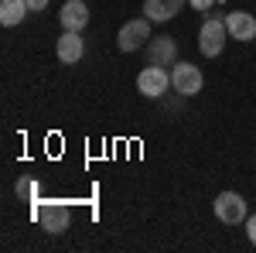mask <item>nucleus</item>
<instances>
[{
	"mask_svg": "<svg viewBox=\"0 0 256 253\" xmlns=\"http://www.w3.org/2000/svg\"><path fill=\"white\" fill-rule=\"evenodd\" d=\"M226 38H229L226 21L222 18H208L205 24H202V31H198V48H202V55H205V59H216L218 52L226 48Z\"/></svg>",
	"mask_w": 256,
	"mask_h": 253,
	"instance_id": "f257e3e1",
	"label": "nucleus"
},
{
	"mask_svg": "<svg viewBox=\"0 0 256 253\" xmlns=\"http://www.w3.org/2000/svg\"><path fill=\"white\" fill-rule=\"evenodd\" d=\"M171 86H174V93H181V96H198L202 86H205V76H202V69L192 65V62H174Z\"/></svg>",
	"mask_w": 256,
	"mask_h": 253,
	"instance_id": "f03ea898",
	"label": "nucleus"
},
{
	"mask_svg": "<svg viewBox=\"0 0 256 253\" xmlns=\"http://www.w3.org/2000/svg\"><path fill=\"white\" fill-rule=\"evenodd\" d=\"M150 38H154V35H150V21L137 18V21H126V24L120 28L116 45H120V52H140V48H147Z\"/></svg>",
	"mask_w": 256,
	"mask_h": 253,
	"instance_id": "7ed1b4c3",
	"label": "nucleus"
},
{
	"mask_svg": "<svg viewBox=\"0 0 256 253\" xmlns=\"http://www.w3.org/2000/svg\"><path fill=\"white\" fill-rule=\"evenodd\" d=\"M212 209H216V219L226 222V226H239V222H246V215H250L246 212V198L239 192H222Z\"/></svg>",
	"mask_w": 256,
	"mask_h": 253,
	"instance_id": "20e7f679",
	"label": "nucleus"
},
{
	"mask_svg": "<svg viewBox=\"0 0 256 253\" xmlns=\"http://www.w3.org/2000/svg\"><path fill=\"white\" fill-rule=\"evenodd\" d=\"M34 215H38V222H41V226H44L52 236L65 233V229H68V222H72L68 205H62V202H48V205L34 202Z\"/></svg>",
	"mask_w": 256,
	"mask_h": 253,
	"instance_id": "39448f33",
	"label": "nucleus"
},
{
	"mask_svg": "<svg viewBox=\"0 0 256 253\" xmlns=\"http://www.w3.org/2000/svg\"><path fill=\"white\" fill-rule=\"evenodd\" d=\"M168 86H171V72H164V65H147L137 76V89L150 99L160 96V93H168Z\"/></svg>",
	"mask_w": 256,
	"mask_h": 253,
	"instance_id": "423d86ee",
	"label": "nucleus"
},
{
	"mask_svg": "<svg viewBox=\"0 0 256 253\" xmlns=\"http://www.w3.org/2000/svg\"><path fill=\"white\" fill-rule=\"evenodd\" d=\"M58 21L65 31H79L89 24V7H86V0H65V7L58 11Z\"/></svg>",
	"mask_w": 256,
	"mask_h": 253,
	"instance_id": "0eeeda50",
	"label": "nucleus"
},
{
	"mask_svg": "<svg viewBox=\"0 0 256 253\" xmlns=\"http://www.w3.org/2000/svg\"><path fill=\"white\" fill-rule=\"evenodd\" d=\"M226 28H229V38H236V41H253L256 38V18L246 14V11H232L226 18Z\"/></svg>",
	"mask_w": 256,
	"mask_h": 253,
	"instance_id": "6e6552de",
	"label": "nucleus"
},
{
	"mask_svg": "<svg viewBox=\"0 0 256 253\" xmlns=\"http://www.w3.org/2000/svg\"><path fill=\"white\" fill-rule=\"evenodd\" d=\"M58 62H65V65H79L82 62V55H86V45H82V38H79V31H65L58 38Z\"/></svg>",
	"mask_w": 256,
	"mask_h": 253,
	"instance_id": "1a4fd4ad",
	"label": "nucleus"
},
{
	"mask_svg": "<svg viewBox=\"0 0 256 253\" xmlns=\"http://www.w3.org/2000/svg\"><path fill=\"white\" fill-rule=\"evenodd\" d=\"M181 7H184V0H144V18L164 24V21L174 18Z\"/></svg>",
	"mask_w": 256,
	"mask_h": 253,
	"instance_id": "9d476101",
	"label": "nucleus"
},
{
	"mask_svg": "<svg viewBox=\"0 0 256 253\" xmlns=\"http://www.w3.org/2000/svg\"><path fill=\"white\" fill-rule=\"evenodd\" d=\"M147 55H150V65H174V55H178L174 38H150L147 41Z\"/></svg>",
	"mask_w": 256,
	"mask_h": 253,
	"instance_id": "9b49d317",
	"label": "nucleus"
},
{
	"mask_svg": "<svg viewBox=\"0 0 256 253\" xmlns=\"http://www.w3.org/2000/svg\"><path fill=\"white\" fill-rule=\"evenodd\" d=\"M28 11H31L28 0H0V24H4V28H14V24L24 21Z\"/></svg>",
	"mask_w": 256,
	"mask_h": 253,
	"instance_id": "f8f14e48",
	"label": "nucleus"
},
{
	"mask_svg": "<svg viewBox=\"0 0 256 253\" xmlns=\"http://www.w3.org/2000/svg\"><path fill=\"white\" fill-rule=\"evenodd\" d=\"M14 192H18L20 202H38V181L34 178H20L18 185H14Z\"/></svg>",
	"mask_w": 256,
	"mask_h": 253,
	"instance_id": "ddd939ff",
	"label": "nucleus"
},
{
	"mask_svg": "<svg viewBox=\"0 0 256 253\" xmlns=\"http://www.w3.org/2000/svg\"><path fill=\"white\" fill-rule=\"evenodd\" d=\"M246 233H250V243L256 246V212H253V215H246Z\"/></svg>",
	"mask_w": 256,
	"mask_h": 253,
	"instance_id": "4468645a",
	"label": "nucleus"
},
{
	"mask_svg": "<svg viewBox=\"0 0 256 253\" xmlns=\"http://www.w3.org/2000/svg\"><path fill=\"white\" fill-rule=\"evenodd\" d=\"M188 4H192L195 11H212V4H216V0H188Z\"/></svg>",
	"mask_w": 256,
	"mask_h": 253,
	"instance_id": "2eb2a0df",
	"label": "nucleus"
},
{
	"mask_svg": "<svg viewBox=\"0 0 256 253\" xmlns=\"http://www.w3.org/2000/svg\"><path fill=\"white\" fill-rule=\"evenodd\" d=\"M28 7H31V11H44V7H48V0H28Z\"/></svg>",
	"mask_w": 256,
	"mask_h": 253,
	"instance_id": "dca6fc26",
	"label": "nucleus"
}]
</instances>
